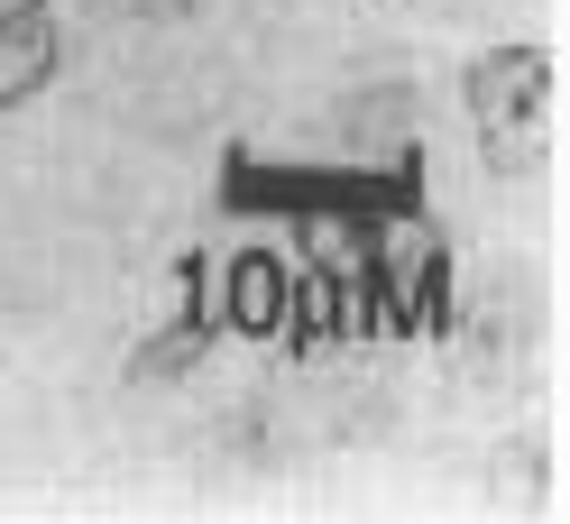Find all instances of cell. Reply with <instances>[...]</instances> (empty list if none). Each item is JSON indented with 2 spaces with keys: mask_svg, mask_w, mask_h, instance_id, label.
<instances>
[{
  "mask_svg": "<svg viewBox=\"0 0 570 524\" xmlns=\"http://www.w3.org/2000/svg\"><path fill=\"white\" fill-rule=\"evenodd\" d=\"M460 111H470L488 175H543L552 166V47L543 38L479 47L460 65Z\"/></svg>",
  "mask_w": 570,
  "mask_h": 524,
  "instance_id": "obj_1",
  "label": "cell"
},
{
  "mask_svg": "<svg viewBox=\"0 0 570 524\" xmlns=\"http://www.w3.org/2000/svg\"><path fill=\"white\" fill-rule=\"evenodd\" d=\"M56 75H65L56 0H0V111H28Z\"/></svg>",
  "mask_w": 570,
  "mask_h": 524,
  "instance_id": "obj_2",
  "label": "cell"
}]
</instances>
